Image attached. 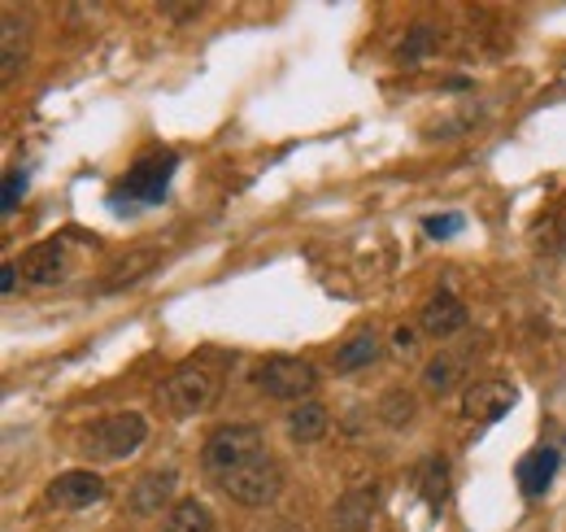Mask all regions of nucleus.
I'll use <instances>...</instances> for the list:
<instances>
[{
    "instance_id": "5701e85b",
    "label": "nucleus",
    "mask_w": 566,
    "mask_h": 532,
    "mask_svg": "<svg viewBox=\"0 0 566 532\" xmlns=\"http://www.w3.org/2000/svg\"><path fill=\"white\" fill-rule=\"evenodd\" d=\"M423 227H427L432 240H449V236H458V231L466 227V214H458V210H449V214H432V218H423Z\"/></svg>"
},
{
    "instance_id": "aec40b11",
    "label": "nucleus",
    "mask_w": 566,
    "mask_h": 532,
    "mask_svg": "<svg viewBox=\"0 0 566 532\" xmlns=\"http://www.w3.org/2000/svg\"><path fill=\"white\" fill-rule=\"evenodd\" d=\"M414 410H419V402H414L410 389H388L384 402H380V419H384L388 428H406V423L414 419Z\"/></svg>"
},
{
    "instance_id": "b1692460",
    "label": "nucleus",
    "mask_w": 566,
    "mask_h": 532,
    "mask_svg": "<svg viewBox=\"0 0 566 532\" xmlns=\"http://www.w3.org/2000/svg\"><path fill=\"white\" fill-rule=\"evenodd\" d=\"M23 192H27V175H10L5 179V197H0V214H14L18 210V201H23Z\"/></svg>"
},
{
    "instance_id": "dca6fc26",
    "label": "nucleus",
    "mask_w": 566,
    "mask_h": 532,
    "mask_svg": "<svg viewBox=\"0 0 566 532\" xmlns=\"http://www.w3.org/2000/svg\"><path fill=\"white\" fill-rule=\"evenodd\" d=\"M410 484H414V493H419L427 506H436V510H440V502L449 497V458H440V454H427V458L414 467Z\"/></svg>"
},
{
    "instance_id": "4be33fe9",
    "label": "nucleus",
    "mask_w": 566,
    "mask_h": 532,
    "mask_svg": "<svg viewBox=\"0 0 566 532\" xmlns=\"http://www.w3.org/2000/svg\"><path fill=\"white\" fill-rule=\"evenodd\" d=\"M427 53H436V27H427V23H419L406 40H401V49H397V58L406 62V66H414V62H423Z\"/></svg>"
},
{
    "instance_id": "a211bd4d",
    "label": "nucleus",
    "mask_w": 566,
    "mask_h": 532,
    "mask_svg": "<svg viewBox=\"0 0 566 532\" xmlns=\"http://www.w3.org/2000/svg\"><path fill=\"white\" fill-rule=\"evenodd\" d=\"M375 358H380V332H375V328H362V332H353V337L336 350V376H353V371L371 367Z\"/></svg>"
},
{
    "instance_id": "20e7f679",
    "label": "nucleus",
    "mask_w": 566,
    "mask_h": 532,
    "mask_svg": "<svg viewBox=\"0 0 566 532\" xmlns=\"http://www.w3.org/2000/svg\"><path fill=\"white\" fill-rule=\"evenodd\" d=\"M218 389H222V384H218V376H214L209 367L183 363V367H175V371L166 376L157 402H162V410H170L175 419H188V415L209 410V406L218 402Z\"/></svg>"
},
{
    "instance_id": "f257e3e1",
    "label": "nucleus",
    "mask_w": 566,
    "mask_h": 532,
    "mask_svg": "<svg viewBox=\"0 0 566 532\" xmlns=\"http://www.w3.org/2000/svg\"><path fill=\"white\" fill-rule=\"evenodd\" d=\"M149 441V419L140 410H118L79 432V449L92 463H123Z\"/></svg>"
},
{
    "instance_id": "9b49d317",
    "label": "nucleus",
    "mask_w": 566,
    "mask_h": 532,
    "mask_svg": "<svg viewBox=\"0 0 566 532\" xmlns=\"http://www.w3.org/2000/svg\"><path fill=\"white\" fill-rule=\"evenodd\" d=\"M557 467H562V454H557L553 445L527 449V454L518 458V467H514V480H518L523 497H544L549 484H553V476H557Z\"/></svg>"
},
{
    "instance_id": "cd10ccee",
    "label": "nucleus",
    "mask_w": 566,
    "mask_h": 532,
    "mask_svg": "<svg viewBox=\"0 0 566 532\" xmlns=\"http://www.w3.org/2000/svg\"><path fill=\"white\" fill-rule=\"evenodd\" d=\"M270 532H301V528H297V523H274Z\"/></svg>"
},
{
    "instance_id": "ddd939ff",
    "label": "nucleus",
    "mask_w": 566,
    "mask_h": 532,
    "mask_svg": "<svg viewBox=\"0 0 566 532\" xmlns=\"http://www.w3.org/2000/svg\"><path fill=\"white\" fill-rule=\"evenodd\" d=\"M466 306L453 297V293H436L427 306H423V315H419V328H423V337H436V341H449V337H458V332H466Z\"/></svg>"
},
{
    "instance_id": "c85d7f7f",
    "label": "nucleus",
    "mask_w": 566,
    "mask_h": 532,
    "mask_svg": "<svg viewBox=\"0 0 566 532\" xmlns=\"http://www.w3.org/2000/svg\"><path fill=\"white\" fill-rule=\"evenodd\" d=\"M562 253H566V236H562Z\"/></svg>"
},
{
    "instance_id": "39448f33",
    "label": "nucleus",
    "mask_w": 566,
    "mask_h": 532,
    "mask_svg": "<svg viewBox=\"0 0 566 532\" xmlns=\"http://www.w3.org/2000/svg\"><path fill=\"white\" fill-rule=\"evenodd\" d=\"M253 384L266 397H274V402H293L297 406V402H310V393L319 389V371L306 358L274 354V358H266V363L253 367Z\"/></svg>"
},
{
    "instance_id": "f03ea898",
    "label": "nucleus",
    "mask_w": 566,
    "mask_h": 532,
    "mask_svg": "<svg viewBox=\"0 0 566 532\" xmlns=\"http://www.w3.org/2000/svg\"><path fill=\"white\" fill-rule=\"evenodd\" d=\"M261 454H266V432H261L257 423H222V428L209 432V441H205V449H201V467H205L209 476L227 480L231 471L248 467V463L261 458Z\"/></svg>"
},
{
    "instance_id": "2eb2a0df",
    "label": "nucleus",
    "mask_w": 566,
    "mask_h": 532,
    "mask_svg": "<svg viewBox=\"0 0 566 532\" xmlns=\"http://www.w3.org/2000/svg\"><path fill=\"white\" fill-rule=\"evenodd\" d=\"M23 62H27V23H18V14L10 10L0 18V79L14 84Z\"/></svg>"
},
{
    "instance_id": "6e6552de",
    "label": "nucleus",
    "mask_w": 566,
    "mask_h": 532,
    "mask_svg": "<svg viewBox=\"0 0 566 532\" xmlns=\"http://www.w3.org/2000/svg\"><path fill=\"white\" fill-rule=\"evenodd\" d=\"M105 476L92 471V467H75V471H62L49 489H44V502L53 510H88L97 502H105Z\"/></svg>"
},
{
    "instance_id": "412c9836",
    "label": "nucleus",
    "mask_w": 566,
    "mask_h": 532,
    "mask_svg": "<svg viewBox=\"0 0 566 532\" xmlns=\"http://www.w3.org/2000/svg\"><path fill=\"white\" fill-rule=\"evenodd\" d=\"M157 266V249H140V253H131V257H123L118 266H114V276H110V284L105 289H123V284H131V280H140V276H149Z\"/></svg>"
},
{
    "instance_id": "1a4fd4ad",
    "label": "nucleus",
    "mask_w": 566,
    "mask_h": 532,
    "mask_svg": "<svg viewBox=\"0 0 566 532\" xmlns=\"http://www.w3.org/2000/svg\"><path fill=\"white\" fill-rule=\"evenodd\" d=\"M175 489H179V471H175V467H153V471H140V480H136V484H131V493H127V510H131L136 519L157 515L162 506L170 510V506H175Z\"/></svg>"
},
{
    "instance_id": "4468645a",
    "label": "nucleus",
    "mask_w": 566,
    "mask_h": 532,
    "mask_svg": "<svg viewBox=\"0 0 566 532\" xmlns=\"http://www.w3.org/2000/svg\"><path fill=\"white\" fill-rule=\"evenodd\" d=\"M283 428H288V441H297V445H319V441L327 436V428H332V415H327L323 402L310 397V402H297V406L288 410Z\"/></svg>"
},
{
    "instance_id": "f3484780",
    "label": "nucleus",
    "mask_w": 566,
    "mask_h": 532,
    "mask_svg": "<svg viewBox=\"0 0 566 532\" xmlns=\"http://www.w3.org/2000/svg\"><path fill=\"white\" fill-rule=\"evenodd\" d=\"M162 532H218V519H214V510L205 502L183 497L162 515Z\"/></svg>"
},
{
    "instance_id": "bb28decb",
    "label": "nucleus",
    "mask_w": 566,
    "mask_h": 532,
    "mask_svg": "<svg viewBox=\"0 0 566 532\" xmlns=\"http://www.w3.org/2000/svg\"><path fill=\"white\" fill-rule=\"evenodd\" d=\"M18 289V271H14V262H5V266H0V293H14Z\"/></svg>"
},
{
    "instance_id": "7ed1b4c3",
    "label": "nucleus",
    "mask_w": 566,
    "mask_h": 532,
    "mask_svg": "<svg viewBox=\"0 0 566 532\" xmlns=\"http://www.w3.org/2000/svg\"><path fill=\"white\" fill-rule=\"evenodd\" d=\"M175 166H179V157H175L170 149H162V153H140L136 166L118 179L114 205H118V210H123V201H127V210H136V205H162Z\"/></svg>"
},
{
    "instance_id": "f8f14e48",
    "label": "nucleus",
    "mask_w": 566,
    "mask_h": 532,
    "mask_svg": "<svg viewBox=\"0 0 566 532\" xmlns=\"http://www.w3.org/2000/svg\"><path fill=\"white\" fill-rule=\"evenodd\" d=\"M375 506H380V484H358L336 502L332 528L336 532H366L375 523Z\"/></svg>"
},
{
    "instance_id": "6ab92c4d",
    "label": "nucleus",
    "mask_w": 566,
    "mask_h": 532,
    "mask_svg": "<svg viewBox=\"0 0 566 532\" xmlns=\"http://www.w3.org/2000/svg\"><path fill=\"white\" fill-rule=\"evenodd\" d=\"M458 376H462V358H458V354H436V358L423 367V384H427V393H440V397L458 384Z\"/></svg>"
},
{
    "instance_id": "0eeeda50",
    "label": "nucleus",
    "mask_w": 566,
    "mask_h": 532,
    "mask_svg": "<svg viewBox=\"0 0 566 532\" xmlns=\"http://www.w3.org/2000/svg\"><path fill=\"white\" fill-rule=\"evenodd\" d=\"M514 402H518V389L510 384V380H475L466 393H462V419L466 423H475V428H484V423H497V419H505L510 410H514Z\"/></svg>"
},
{
    "instance_id": "423d86ee",
    "label": "nucleus",
    "mask_w": 566,
    "mask_h": 532,
    "mask_svg": "<svg viewBox=\"0 0 566 532\" xmlns=\"http://www.w3.org/2000/svg\"><path fill=\"white\" fill-rule=\"evenodd\" d=\"M218 484H222V493H227L231 502H240V506H248V510H261V506H270V502L279 497V489H283V467H279V458L261 454V458H253L248 467L231 471V476L218 480Z\"/></svg>"
},
{
    "instance_id": "9d476101",
    "label": "nucleus",
    "mask_w": 566,
    "mask_h": 532,
    "mask_svg": "<svg viewBox=\"0 0 566 532\" xmlns=\"http://www.w3.org/2000/svg\"><path fill=\"white\" fill-rule=\"evenodd\" d=\"M23 280L36 284V289H49L57 280H66V244L62 240H40L23 253Z\"/></svg>"
},
{
    "instance_id": "a878e982",
    "label": "nucleus",
    "mask_w": 566,
    "mask_h": 532,
    "mask_svg": "<svg viewBox=\"0 0 566 532\" xmlns=\"http://www.w3.org/2000/svg\"><path fill=\"white\" fill-rule=\"evenodd\" d=\"M393 345H397L401 354H414V345H419V332H414V328H397V332H393Z\"/></svg>"
},
{
    "instance_id": "393cba45",
    "label": "nucleus",
    "mask_w": 566,
    "mask_h": 532,
    "mask_svg": "<svg viewBox=\"0 0 566 532\" xmlns=\"http://www.w3.org/2000/svg\"><path fill=\"white\" fill-rule=\"evenodd\" d=\"M162 14L175 23H188V18H201V5H162Z\"/></svg>"
}]
</instances>
